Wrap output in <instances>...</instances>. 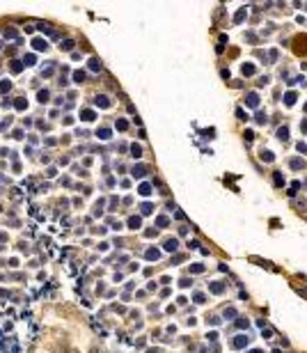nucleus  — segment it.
Instances as JSON below:
<instances>
[{"label": "nucleus", "instance_id": "nucleus-6", "mask_svg": "<svg viewBox=\"0 0 307 353\" xmlns=\"http://www.w3.org/2000/svg\"><path fill=\"white\" fill-rule=\"evenodd\" d=\"M94 103L101 105V108H108V105H110V99H105V96H96V99H94Z\"/></svg>", "mask_w": 307, "mask_h": 353}, {"label": "nucleus", "instance_id": "nucleus-20", "mask_svg": "<svg viewBox=\"0 0 307 353\" xmlns=\"http://www.w3.org/2000/svg\"><path fill=\"white\" fill-rule=\"evenodd\" d=\"M211 291H213V293H220V291H222V284H220V282H216V284H211Z\"/></svg>", "mask_w": 307, "mask_h": 353}, {"label": "nucleus", "instance_id": "nucleus-18", "mask_svg": "<svg viewBox=\"0 0 307 353\" xmlns=\"http://www.w3.org/2000/svg\"><path fill=\"white\" fill-rule=\"evenodd\" d=\"M140 193H142V195H149V193H151V186H149V184H142V186H140Z\"/></svg>", "mask_w": 307, "mask_h": 353}, {"label": "nucleus", "instance_id": "nucleus-28", "mask_svg": "<svg viewBox=\"0 0 307 353\" xmlns=\"http://www.w3.org/2000/svg\"><path fill=\"white\" fill-rule=\"evenodd\" d=\"M243 16H245V9H238V14H236V23L243 21Z\"/></svg>", "mask_w": 307, "mask_h": 353}, {"label": "nucleus", "instance_id": "nucleus-7", "mask_svg": "<svg viewBox=\"0 0 307 353\" xmlns=\"http://www.w3.org/2000/svg\"><path fill=\"white\" fill-rule=\"evenodd\" d=\"M241 71H243V76H252V74H255V64H243Z\"/></svg>", "mask_w": 307, "mask_h": 353}, {"label": "nucleus", "instance_id": "nucleus-9", "mask_svg": "<svg viewBox=\"0 0 307 353\" xmlns=\"http://www.w3.org/2000/svg\"><path fill=\"white\" fill-rule=\"evenodd\" d=\"M145 172H147V168H145V165L133 168V176H145Z\"/></svg>", "mask_w": 307, "mask_h": 353}, {"label": "nucleus", "instance_id": "nucleus-22", "mask_svg": "<svg viewBox=\"0 0 307 353\" xmlns=\"http://www.w3.org/2000/svg\"><path fill=\"white\" fill-rule=\"evenodd\" d=\"M275 184H277V186H284V179H282L280 172H275Z\"/></svg>", "mask_w": 307, "mask_h": 353}, {"label": "nucleus", "instance_id": "nucleus-8", "mask_svg": "<svg viewBox=\"0 0 307 353\" xmlns=\"http://www.w3.org/2000/svg\"><path fill=\"white\" fill-rule=\"evenodd\" d=\"M277 138H280V140H289V128H287V126H282L280 131H277Z\"/></svg>", "mask_w": 307, "mask_h": 353}, {"label": "nucleus", "instance_id": "nucleus-30", "mask_svg": "<svg viewBox=\"0 0 307 353\" xmlns=\"http://www.w3.org/2000/svg\"><path fill=\"white\" fill-rule=\"evenodd\" d=\"M149 211H151V204L145 202V204H142V213H149Z\"/></svg>", "mask_w": 307, "mask_h": 353}, {"label": "nucleus", "instance_id": "nucleus-2", "mask_svg": "<svg viewBox=\"0 0 307 353\" xmlns=\"http://www.w3.org/2000/svg\"><path fill=\"white\" fill-rule=\"evenodd\" d=\"M234 346H236V349H243V346H247V337H245V335H238V337L234 339Z\"/></svg>", "mask_w": 307, "mask_h": 353}, {"label": "nucleus", "instance_id": "nucleus-27", "mask_svg": "<svg viewBox=\"0 0 307 353\" xmlns=\"http://www.w3.org/2000/svg\"><path fill=\"white\" fill-rule=\"evenodd\" d=\"M39 101H41V103L48 101V92H39Z\"/></svg>", "mask_w": 307, "mask_h": 353}, {"label": "nucleus", "instance_id": "nucleus-5", "mask_svg": "<svg viewBox=\"0 0 307 353\" xmlns=\"http://www.w3.org/2000/svg\"><path fill=\"white\" fill-rule=\"evenodd\" d=\"M176 245H179V243H176V239H167V241H165V250H170V252H174Z\"/></svg>", "mask_w": 307, "mask_h": 353}, {"label": "nucleus", "instance_id": "nucleus-34", "mask_svg": "<svg viewBox=\"0 0 307 353\" xmlns=\"http://www.w3.org/2000/svg\"><path fill=\"white\" fill-rule=\"evenodd\" d=\"M250 353H261V351H257V349H255V351H250Z\"/></svg>", "mask_w": 307, "mask_h": 353}, {"label": "nucleus", "instance_id": "nucleus-1", "mask_svg": "<svg viewBox=\"0 0 307 353\" xmlns=\"http://www.w3.org/2000/svg\"><path fill=\"white\" fill-rule=\"evenodd\" d=\"M245 103L250 105V108H257V105H259V96H257L255 92H250V94H247V99H245Z\"/></svg>", "mask_w": 307, "mask_h": 353}, {"label": "nucleus", "instance_id": "nucleus-3", "mask_svg": "<svg viewBox=\"0 0 307 353\" xmlns=\"http://www.w3.org/2000/svg\"><path fill=\"white\" fill-rule=\"evenodd\" d=\"M289 165H291L293 170H303L305 163H303V158H291V161H289Z\"/></svg>", "mask_w": 307, "mask_h": 353}, {"label": "nucleus", "instance_id": "nucleus-31", "mask_svg": "<svg viewBox=\"0 0 307 353\" xmlns=\"http://www.w3.org/2000/svg\"><path fill=\"white\" fill-rule=\"evenodd\" d=\"M236 326H238V328H247V321H243V319H238V321H236Z\"/></svg>", "mask_w": 307, "mask_h": 353}, {"label": "nucleus", "instance_id": "nucleus-14", "mask_svg": "<svg viewBox=\"0 0 307 353\" xmlns=\"http://www.w3.org/2000/svg\"><path fill=\"white\" fill-rule=\"evenodd\" d=\"M90 69H92V71H99V69H101V62H99L96 57H94V60L90 62Z\"/></svg>", "mask_w": 307, "mask_h": 353}, {"label": "nucleus", "instance_id": "nucleus-26", "mask_svg": "<svg viewBox=\"0 0 307 353\" xmlns=\"http://www.w3.org/2000/svg\"><path fill=\"white\" fill-rule=\"evenodd\" d=\"M158 227H167V218H165V216L158 218Z\"/></svg>", "mask_w": 307, "mask_h": 353}, {"label": "nucleus", "instance_id": "nucleus-19", "mask_svg": "<svg viewBox=\"0 0 307 353\" xmlns=\"http://www.w3.org/2000/svg\"><path fill=\"white\" fill-rule=\"evenodd\" d=\"M117 128H119V131H126V128H128L126 119H119V122H117Z\"/></svg>", "mask_w": 307, "mask_h": 353}, {"label": "nucleus", "instance_id": "nucleus-4", "mask_svg": "<svg viewBox=\"0 0 307 353\" xmlns=\"http://www.w3.org/2000/svg\"><path fill=\"white\" fill-rule=\"evenodd\" d=\"M284 103H287V105H293V103H296V92H287V94H284Z\"/></svg>", "mask_w": 307, "mask_h": 353}, {"label": "nucleus", "instance_id": "nucleus-15", "mask_svg": "<svg viewBox=\"0 0 307 353\" xmlns=\"http://www.w3.org/2000/svg\"><path fill=\"white\" fill-rule=\"evenodd\" d=\"M131 154H133L135 158H140V156H142V149H140L138 145H133V147H131Z\"/></svg>", "mask_w": 307, "mask_h": 353}, {"label": "nucleus", "instance_id": "nucleus-24", "mask_svg": "<svg viewBox=\"0 0 307 353\" xmlns=\"http://www.w3.org/2000/svg\"><path fill=\"white\" fill-rule=\"evenodd\" d=\"M257 122H259V124H266V113H259L257 115Z\"/></svg>", "mask_w": 307, "mask_h": 353}, {"label": "nucleus", "instance_id": "nucleus-25", "mask_svg": "<svg viewBox=\"0 0 307 353\" xmlns=\"http://www.w3.org/2000/svg\"><path fill=\"white\" fill-rule=\"evenodd\" d=\"M190 270H193V273H202V270H204V266H202V264H195V266H193Z\"/></svg>", "mask_w": 307, "mask_h": 353}, {"label": "nucleus", "instance_id": "nucleus-23", "mask_svg": "<svg viewBox=\"0 0 307 353\" xmlns=\"http://www.w3.org/2000/svg\"><path fill=\"white\" fill-rule=\"evenodd\" d=\"M23 64H28V67H30V64H34V55H25V60H23Z\"/></svg>", "mask_w": 307, "mask_h": 353}, {"label": "nucleus", "instance_id": "nucleus-33", "mask_svg": "<svg viewBox=\"0 0 307 353\" xmlns=\"http://www.w3.org/2000/svg\"><path fill=\"white\" fill-rule=\"evenodd\" d=\"M5 90H9V83L5 80V83H0V92H5Z\"/></svg>", "mask_w": 307, "mask_h": 353}, {"label": "nucleus", "instance_id": "nucleus-16", "mask_svg": "<svg viewBox=\"0 0 307 353\" xmlns=\"http://www.w3.org/2000/svg\"><path fill=\"white\" fill-rule=\"evenodd\" d=\"M73 80H76V83H82V80H85V71H76L73 74Z\"/></svg>", "mask_w": 307, "mask_h": 353}, {"label": "nucleus", "instance_id": "nucleus-12", "mask_svg": "<svg viewBox=\"0 0 307 353\" xmlns=\"http://www.w3.org/2000/svg\"><path fill=\"white\" fill-rule=\"evenodd\" d=\"M96 135H99L101 140H108V138H110V131H108V128H101V131H96Z\"/></svg>", "mask_w": 307, "mask_h": 353}, {"label": "nucleus", "instance_id": "nucleus-29", "mask_svg": "<svg viewBox=\"0 0 307 353\" xmlns=\"http://www.w3.org/2000/svg\"><path fill=\"white\" fill-rule=\"evenodd\" d=\"M34 48H46V42H41V39H37V42H34Z\"/></svg>", "mask_w": 307, "mask_h": 353}, {"label": "nucleus", "instance_id": "nucleus-11", "mask_svg": "<svg viewBox=\"0 0 307 353\" xmlns=\"http://www.w3.org/2000/svg\"><path fill=\"white\" fill-rule=\"evenodd\" d=\"M273 158H275V156H273V154H270V151H266V149H264V151H261V161H266V163H270V161H273Z\"/></svg>", "mask_w": 307, "mask_h": 353}, {"label": "nucleus", "instance_id": "nucleus-10", "mask_svg": "<svg viewBox=\"0 0 307 353\" xmlns=\"http://www.w3.org/2000/svg\"><path fill=\"white\" fill-rule=\"evenodd\" d=\"M140 222H142V220H140V216H133V218L128 220V225H131L133 229H138V227H140Z\"/></svg>", "mask_w": 307, "mask_h": 353}, {"label": "nucleus", "instance_id": "nucleus-21", "mask_svg": "<svg viewBox=\"0 0 307 353\" xmlns=\"http://www.w3.org/2000/svg\"><path fill=\"white\" fill-rule=\"evenodd\" d=\"M62 48H64V51H71V48H73V42H71V39H67V42L62 44Z\"/></svg>", "mask_w": 307, "mask_h": 353}, {"label": "nucleus", "instance_id": "nucleus-32", "mask_svg": "<svg viewBox=\"0 0 307 353\" xmlns=\"http://www.w3.org/2000/svg\"><path fill=\"white\" fill-rule=\"evenodd\" d=\"M298 151H303V154H305V151H307V145H305V142H298Z\"/></svg>", "mask_w": 307, "mask_h": 353}, {"label": "nucleus", "instance_id": "nucleus-17", "mask_svg": "<svg viewBox=\"0 0 307 353\" xmlns=\"http://www.w3.org/2000/svg\"><path fill=\"white\" fill-rule=\"evenodd\" d=\"M82 119H87V122H90V119H94V113H92V110H82Z\"/></svg>", "mask_w": 307, "mask_h": 353}, {"label": "nucleus", "instance_id": "nucleus-13", "mask_svg": "<svg viewBox=\"0 0 307 353\" xmlns=\"http://www.w3.org/2000/svg\"><path fill=\"white\" fill-rule=\"evenodd\" d=\"M158 255H161V252H158V250H147V259H158Z\"/></svg>", "mask_w": 307, "mask_h": 353}]
</instances>
